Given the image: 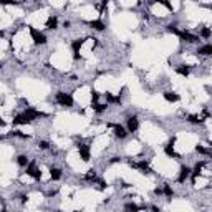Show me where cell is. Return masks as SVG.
I'll use <instances>...</instances> for the list:
<instances>
[{"label":"cell","mask_w":212,"mask_h":212,"mask_svg":"<svg viewBox=\"0 0 212 212\" xmlns=\"http://www.w3.org/2000/svg\"><path fill=\"white\" fill-rule=\"evenodd\" d=\"M55 100H56V103H58L60 106H65V108H71L73 103H75L71 94L63 93V91H58V93L55 94Z\"/></svg>","instance_id":"6da1fadb"},{"label":"cell","mask_w":212,"mask_h":212,"mask_svg":"<svg viewBox=\"0 0 212 212\" xmlns=\"http://www.w3.org/2000/svg\"><path fill=\"white\" fill-rule=\"evenodd\" d=\"M28 30H30V35H31V38H33V43H35V45H45V43L48 41L47 35L41 33V31H38L35 27L28 25Z\"/></svg>","instance_id":"7a4b0ae2"},{"label":"cell","mask_w":212,"mask_h":212,"mask_svg":"<svg viewBox=\"0 0 212 212\" xmlns=\"http://www.w3.org/2000/svg\"><path fill=\"white\" fill-rule=\"evenodd\" d=\"M76 147H78V153H80V156L81 159H83L84 162H88L91 159V151H90V146L88 144H83V143H78L76 144Z\"/></svg>","instance_id":"3957f363"},{"label":"cell","mask_w":212,"mask_h":212,"mask_svg":"<svg viewBox=\"0 0 212 212\" xmlns=\"http://www.w3.org/2000/svg\"><path fill=\"white\" fill-rule=\"evenodd\" d=\"M27 176L33 177L35 181H40L41 179V171L37 169V164H35V162H30V164L27 166Z\"/></svg>","instance_id":"277c9868"},{"label":"cell","mask_w":212,"mask_h":212,"mask_svg":"<svg viewBox=\"0 0 212 212\" xmlns=\"http://www.w3.org/2000/svg\"><path fill=\"white\" fill-rule=\"evenodd\" d=\"M137 128H139V119H137V116H129V118L126 119V129H128V133H136Z\"/></svg>","instance_id":"5b68a950"},{"label":"cell","mask_w":212,"mask_h":212,"mask_svg":"<svg viewBox=\"0 0 212 212\" xmlns=\"http://www.w3.org/2000/svg\"><path fill=\"white\" fill-rule=\"evenodd\" d=\"M174 143H176V137H171V139H169V143H167V146H164V153H166V156H169V157L179 159L181 156H179V154L174 151Z\"/></svg>","instance_id":"8992f818"},{"label":"cell","mask_w":212,"mask_h":212,"mask_svg":"<svg viewBox=\"0 0 212 212\" xmlns=\"http://www.w3.org/2000/svg\"><path fill=\"white\" fill-rule=\"evenodd\" d=\"M179 38H181L182 41H187V43H199V38L200 37H197V35H194V33H190V31H181V35H179Z\"/></svg>","instance_id":"52a82bcc"},{"label":"cell","mask_w":212,"mask_h":212,"mask_svg":"<svg viewBox=\"0 0 212 212\" xmlns=\"http://www.w3.org/2000/svg\"><path fill=\"white\" fill-rule=\"evenodd\" d=\"M84 43V38H78V40H73L71 41V50H73V58L75 60H80V48L83 47Z\"/></svg>","instance_id":"ba28073f"},{"label":"cell","mask_w":212,"mask_h":212,"mask_svg":"<svg viewBox=\"0 0 212 212\" xmlns=\"http://www.w3.org/2000/svg\"><path fill=\"white\" fill-rule=\"evenodd\" d=\"M13 124H30V123H33V119L30 118L28 114L25 113H20V114H17L15 118H13Z\"/></svg>","instance_id":"9c48e42d"},{"label":"cell","mask_w":212,"mask_h":212,"mask_svg":"<svg viewBox=\"0 0 212 212\" xmlns=\"http://www.w3.org/2000/svg\"><path fill=\"white\" fill-rule=\"evenodd\" d=\"M23 113L30 116V118L33 119V121H35V119H38V118H47V116H48L47 113H41V111H38V109L31 108V106H30V108H27V109H25V111H23Z\"/></svg>","instance_id":"30bf717a"},{"label":"cell","mask_w":212,"mask_h":212,"mask_svg":"<svg viewBox=\"0 0 212 212\" xmlns=\"http://www.w3.org/2000/svg\"><path fill=\"white\" fill-rule=\"evenodd\" d=\"M113 129H114V136L116 137H119V139H124L126 136H128V129L124 128V126H121V124H109Z\"/></svg>","instance_id":"8fae6325"},{"label":"cell","mask_w":212,"mask_h":212,"mask_svg":"<svg viewBox=\"0 0 212 212\" xmlns=\"http://www.w3.org/2000/svg\"><path fill=\"white\" fill-rule=\"evenodd\" d=\"M190 174H192V169L189 166H182L181 171H179V176H177V182H186V179L190 177Z\"/></svg>","instance_id":"7c38bea8"},{"label":"cell","mask_w":212,"mask_h":212,"mask_svg":"<svg viewBox=\"0 0 212 212\" xmlns=\"http://www.w3.org/2000/svg\"><path fill=\"white\" fill-rule=\"evenodd\" d=\"M162 96H164V100L167 101V103H177V101L181 100V96H179L177 93H174V91H164Z\"/></svg>","instance_id":"4fadbf2b"},{"label":"cell","mask_w":212,"mask_h":212,"mask_svg":"<svg viewBox=\"0 0 212 212\" xmlns=\"http://www.w3.org/2000/svg\"><path fill=\"white\" fill-rule=\"evenodd\" d=\"M206 166V161H200V162H197L196 166H194V169H192V174H190V179H192V182H196V177L202 172V167Z\"/></svg>","instance_id":"5bb4252c"},{"label":"cell","mask_w":212,"mask_h":212,"mask_svg":"<svg viewBox=\"0 0 212 212\" xmlns=\"http://www.w3.org/2000/svg\"><path fill=\"white\" fill-rule=\"evenodd\" d=\"M196 53H197V55H200V56H210V55H212V45H210V43L202 45V47L197 48Z\"/></svg>","instance_id":"9a60e30c"},{"label":"cell","mask_w":212,"mask_h":212,"mask_svg":"<svg viewBox=\"0 0 212 212\" xmlns=\"http://www.w3.org/2000/svg\"><path fill=\"white\" fill-rule=\"evenodd\" d=\"M137 169H139L143 174H153V169H151V166L147 164V161H139L137 162Z\"/></svg>","instance_id":"2e32d148"},{"label":"cell","mask_w":212,"mask_h":212,"mask_svg":"<svg viewBox=\"0 0 212 212\" xmlns=\"http://www.w3.org/2000/svg\"><path fill=\"white\" fill-rule=\"evenodd\" d=\"M176 73H177V75H181V76H189L190 66L189 65H177V66H176Z\"/></svg>","instance_id":"e0dca14e"},{"label":"cell","mask_w":212,"mask_h":212,"mask_svg":"<svg viewBox=\"0 0 212 212\" xmlns=\"http://www.w3.org/2000/svg\"><path fill=\"white\" fill-rule=\"evenodd\" d=\"M88 25H90L91 28H94V30H98V31L106 30V25L101 22V20H91V22H88Z\"/></svg>","instance_id":"ac0fdd59"},{"label":"cell","mask_w":212,"mask_h":212,"mask_svg":"<svg viewBox=\"0 0 212 212\" xmlns=\"http://www.w3.org/2000/svg\"><path fill=\"white\" fill-rule=\"evenodd\" d=\"M143 209H144V207L137 206V204H134V202L124 204V212H139V210H143Z\"/></svg>","instance_id":"d6986e66"},{"label":"cell","mask_w":212,"mask_h":212,"mask_svg":"<svg viewBox=\"0 0 212 212\" xmlns=\"http://www.w3.org/2000/svg\"><path fill=\"white\" fill-rule=\"evenodd\" d=\"M47 28L48 30H56L58 28V18L56 17H48V20H47Z\"/></svg>","instance_id":"ffe728a7"},{"label":"cell","mask_w":212,"mask_h":212,"mask_svg":"<svg viewBox=\"0 0 212 212\" xmlns=\"http://www.w3.org/2000/svg\"><path fill=\"white\" fill-rule=\"evenodd\" d=\"M50 177H51V181H60V179H61V169L51 167L50 169Z\"/></svg>","instance_id":"44dd1931"},{"label":"cell","mask_w":212,"mask_h":212,"mask_svg":"<svg viewBox=\"0 0 212 212\" xmlns=\"http://www.w3.org/2000/svg\"><path fill=\"white\" fill-rule=\"evenodd\" d=\"M84 181H88V182H96V181H98L96 171H94V169H90V171H88V174L84 176Z\"/></svg>","instance_id":"7402d4cb"},{"label":"cell","mask_w":212,"mask_h":212,"mask_svg":"<svg viewBox=\"0 0 212 212\" xmlns=\"http://www.w3.org/2000/svg\"><path fill=\"white\" fill-rule=\"evenodd\" d=\"M17 164H18L20 167H27L30 162H28V157L25 154H20V156H17Z\"/></svg>","instance_id":"603a6c76"},{"label":"cell","mask_w":212,"mask_h":212,"mask_svg":"<svg viewBox=\"0 0 212 212\" xmlns=\"http://www.w3.org/2000/svg\"><path fill=\"white\" fill-rule=\"evenodd\" d=\"M187 121H189L190 124H200V123H204V119L197 114H189L187 116Z\"/></svg>","instance_id":"cb8c5ba5"},{"label":"cell","mask_w":212,"mask_h":212,"mask_svg":"<svg viewBox=\"0 0 212 212\" xmlns=\"http://www.w3.org/2000/svg\"><path fill=\"white\" fill-rule=\"evenodd\" d=\"M91 108L94 109V113H98V114H101V113H104L106 109H108V104H103V103H94Z\"/></svg>","instance_id":"d4e9b609"},{"label":"cell","mask_w":212,"mask_h":212,"mask_svg":"<svg viewBox=\"0 0 212 212\" xmlns=\"http://www.w3.org/2000/svg\"><path fill=\"white\" fill-rule=\"evenodd\" d=\"M104 98L108 103H116V104H121V98L119 96H113L111 93H104Z\"/></svg>","instance_id":"484cf974"},{"label":"cell","mask_w":212,"mask_h":212,"mask_svg":"<svg viewBox=\"0 0 212 212\" xmlns=\"http://www.w3.org/2000/svg\"><path fill=\"white\" fill-rule=\"evenodd\" d=\"M199 37H202V38H210L212 37V30L209 27H202L200 28V31H199Z\"/></svg>","instance_id":"4316f807"},{"label":"cell","mask_w":212,"mask_h":212,"mask_svg":"<svg viewBox=\"0 0 212 212\" xmlns=\"http://www.w3.org/2000/svg\"><path fill=\"white\" fill-rule=\"evenodd\" d=\"M162 190H164V196L169 197V199H172V196H174V190H172V187L169 184H164L162 186Z\"/></svg>","instance_id":"83f0119b"},{"label":"cell","mask_w":212,"mask_h":212,"mask_svg":"<svg viewBox=\"0 0 212 212\" xmlns=\"http://www.w3.org/2000/svg\"><path fill=\"white\" fill-rule=\"evenodd\" d=\"M196 153H199V154H206V156H212V151H207L204 146H200V144H197L196 146Z\"/></svg>","instance_id":"f1b7e54d"},{"label":"cell","mask_w":212,"mask_h":212,"mask_svg":"<svg viewBox=\"0 0 212 212\" xmlns=\"http://www.w3.org/2000/svg\"><path fill=\"white\" fill-rule=\"evenodd\" d=\"M166 30H167L169 33H174V35H177V37L181 35V31H179L177 28H176V25H167V27H166Z\"/></svg>","instance_id":"f546056e"},{"label":"cell","mask_w":212,"mask_h":212,"mask_svg":"<svg viewBox=\"0 0 212 212\" xmlns=\"http://www.w3.org/2000/svg\"><path fill=\"white\" fill-rule=\"evenodd\" d=\"M10 134H12V136H15V137H22V139H28V137H30L28 134H23L22 131H12Z\"/></svg>","instance_id":"4dcf8cb0"},{"label":"cell","mask_w":212,"mask_h":212,"mask_svg":"<svg viewBox=\"0 0 212 212\" xmlns=\"http://www.w3.org/2000/svg\"><path fill=\"white\" fill-rule=\"evenodd\" d=\"M38 147L47 151V149H50V143H48V141H38Z\"/></svg>","instance_id":"1f68e13d"},{"label":"cell","mask_w":212,"mask_h":212,"mask_svg":"<svg viewBox=\"0 0 212 212\" xmlns=\"http://www.w3.org/2000/svg\"><path fill=\"white\" fill-rule=\"evenodd\" d=\"M159 3H161V5H164L166 8L169 10V12H172V10H174V7H172V3H169L167 0H159Z\"/></svg>","instance_id":"d6a6232c"},{"label":"cell","mask_w":212,"mask_h":212,"mask_svg":"<svg viewBox=\"0 0 212 212\" xmlns=\"http://www.w3.org/2000/svg\"><path fill=\"white\" fill-rule=\"evenodd\" d=\"M98 100H100V93L94 91V90H91V101H93V104L98 103Z\"/></svg>","instance_id":"836d02e7"},{"label":"cell","mask_w":212,"mask_h":212,"mask_svg":"<svg viewBox=\"0 0 212 212\" xmlns=\"http://www.w3.org/2000/svg\"><path fill=\"white\" fill-rule=\"evenodd\" d=\"M154 194H156V196H164V190H162V187H156V189H154Z\"/></svg>","instance_id":"e575fe53"},{"label":"cell","mask_w":212,"mask_h":212,"mask_svg":"<svg viewBox=\"0 0 212 212\" xmlns=\"http://www.w3.org/2000/svg\"><path fill=\"white\" fill-rule=\"evenodd\" d=\"M123 159L121 157H118V156H114V157H111L109 159V162H111V164H116V162H121Z\"/></svg>","instance_id":"d590c367"},{"label":"cell","mask_w":212,"mask_h":212,"mask_svg":"<svg viewBox=\"0 0 212 212\" xmlns=\"http://www.w3.org/2000/svg\"><path fill=\"white\" fill-rule=\"evenodd\" d=\"M27 200H28V196H25V194H20V202L27 204Z\"/></svg>","instance_id":"8d00e7d4"},{"label":"cell","mask_w":212,"mask_h":212,"mask_svg":"<svg viewBox=\"0 0 212 212\" xmlns=\"http://www.w3.org/2000/svg\"><path fill=\"white\" fill-rule=\"evenodd\" d=\"M96 182H98V184H100V189H104V187H106V182L103 181V179H98Z\"/></svg>","instance_id":"74e56055"},{"label":"cell","mask_w":212,"mask_h":212,"mask_svg":"<svg viewBox=\"0 0 212 212\" xmlns=\"http://www.w3.org/2000/svg\"><path fill=\"white\" fill-rule=\"evenodd\" d=\"M151 212H161V209L157 206H151Z\"/></svg>","instance_id":"f35d334b"},{"label":"cell","mask_w":212,"mask_h":212,"mask_svg":"<svg viewBox=\"0 0 212 212\" xmlns=\"http://www.w3.org/2000/svg\"><path fill=\"white\" fill-rule=\"evenodd\" d=\"M63 27H65V28H70V27H71V22H70V20H65V23H63Z\"/></svg>","instance_id":"ab89813d"},{"label":"cell","mask_w":212,"mask_h":212,"mask_svg":"<svg viewBox=\"0 0 212 212\" xmlns=\"http://www.w3.org/2000/svg\"><path fill=\"white\" fill-rule=\"evenodd\" d=\"M47 196H48V197H51V196H56V190H50V192H48Z\"/></svg>","instance_id":"60d3db41"},{"label":"cell","mask_w":212,"mask_h":212,"mask_svg":"<svg viewBox=\"0 0 212 212\" xmlns=\"http://www.w3.org/2000/svg\"><path fill=\"white\" fill-rule=\"evenodd\" d=\"M73 212H80V210H73Z\"/></svg>","instance_id":"b9f144b4"},{"label":"cell","mask_w":212,"mask_h":212,"mask_svg":"<svg viewBox=\"0 0 212 212\" xmlns=\"http://www.w3.org/2000/svg\"><path fill=\"white\" fill-rule=\"evenodd\" d=\"M210 147H212V144H210Z\"/></svg>","instance_id":"7bdbcfd3"},{"label":"cell","mask_w":212,"mask_h":212,"mask_svg":"<svg viewBox=\"0 0 212 212\" xmlns=\"http://www.w3.org/2000/svg\"><path fill=\"white\" fill-rule=\"evenodd\" d=\"M60 212H61V210H60Z\"/></svg>","instance_id":"ee69618b"}]
</instances>
